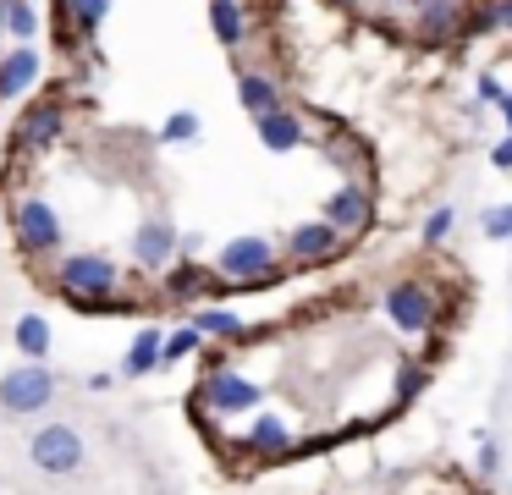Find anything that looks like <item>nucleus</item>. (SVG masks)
Returning <instances> with one entry per match:
<instances>
[{"label": "nucleus", "instance_id": "14", "mask_svg": "<svg viewBox=\"0 0 512 495\" xmlns=\"http://www.w3.org/2000/svg\"><path fill=\"white\" fill-rule=\"evenodd\" d=\"M160 358H166V330H160V325H144L133 341H127V352H122V369H116V374H122V380H144V374L166 369Z\"/></svg>", "mask_w": 512, "mask_h": 495}, {"label": "nucleus", "instance_id": "11", "mask_svg": "<svg viewBox=\"0 0 512 495\" xmlns=\"http://www.w3.org/2000/svg\"><path fill=\"white\" fill-rule=\"evenodd\" d=\"M39 77H45L39 44H12V50H0V99H23Z\"/></svg>", "mask_w": 512, "mask_h": 495}, {"label": "nucleus", "instance_id": "15", "mask_svg": "<svg viewBox=\"0 0 512 495\" xmlns=\"http://www.w3.org/2000/svg\"><path fill=\"white\" fill-rule=\"evenodd\" d=\"M160 292H166L171 303H188V297H204V292H232V281H215L204 264L177 259V270H166V286H160Z\"/></svg>", "mask_w": 512, "mask_h": 495}, {"label": "nucleus", "instance_id": "17", "mask_svg": "<svg viewBox=\"0 0 512 495\" xmlns=\"http://www.w3.org/2000/svg\"><path fill=\"white\" fill-rule=\"evenodd\" d=\"M12 341L23 352V363H50V347H56V330H50L45 314H23L12 325Z\"/></svg>", "mask_w": 512, "mask_h": 495}, {"label": "nucleus", "instance_id": "35", "mask_svg": "<svg viewBox=\"0 0 512 495\" xmlns=\"http://www.w3.org/2000/svg\"><path fill=\"white\" fill-rule=\"evenodd\" d=\"M331 6H342V11H347V6H358V0H331Z\"/></svg>", "mask_w": 512, "mask_h": 495}, {"label": "nucleus", "instance_id": "21", "mask_svg": "<svg viewBox=\"0 0 512 495\" xmlns=\"http://www.w3.org/2000/svg\"><path fill=\"white\" fill-rule=\"evenodd\" d=\"M45 17H39V0H6V39L12 44H39Z\"/></svg>", "mask_w": 512, "mask_h": 495}, {"label": "nucleus", "instance_id": "10", "mask_svg": "<svg viewBox=\"0 0 512 495\" xmlns=\"http://www.w3.org/2000/svg\"><path fill=\"white\" fill-rule=\"evenodd\" d=\"M237 451L243 457H265V462H281V457H292V424L281 413H254L248 418V429H243V440H237Z\"/></svg>", "mask_w": 512, "mask_h": 495}, {"label": "nucleus", "instance_id": "22", "mask_svg": "<svg viewBox=\"0 0 512 495\" xmlns=\"http://www.w3.org/2000/svg\"><path fill=\"white\" fill-rule=\"evenodd\" d=\"M446 33H463V17H457L452 0H430V6H419V39L435 44V39H446Z\"/></svg>", "mask_w": 512, "mask_h": 495}, {"label": "nucleus", "instance_id": "1", "mask_svg": "<svg viewBox=\"0 0 512 495\" xmlns=\"http://www.w3.org/2000/svg\"><path fill=\"white\" fill-rule=\"evenodd\" d=\"M50 281H56V292L67 297L72 308H83V303H94V297L122 292V264H116L111 253H100V248L61 253L56 270H50Z\"/></svg>", "mask_w": 512, "mask_h": 495}, {"label": "nucleus", "instance_id": "31", "mask_svg": "<svg viewBox=\"0 0 512 495\" xmlns=\"http://www.w3.org/2000/svg\"><path fill=\"white\" fill-rule=\"evenodd\" d=\"M496 468H501V451L485 446V451H479V473H496Z\"/></svg>", "mask_w": 512, "mask_h": 495}, {"label": "nucleus", "instance_id": "12", "mask_svg": "<svg viewBox=\"0 0 512 495\" xmlns=\"http://www.w3.org/2000/svg\"><path fill=\"white\" fill-rule=\"evenodd\" d=\"M336 248H342V231H336L325 215L320 220H303V226L287 231V259L292 264H325Z\"/></svg>", "mask_w": 512, "mask_h": 495}, {"label": "nucleus", "instance_id": "16", "mask_svg": "<svg viewBox=\"0 0 512 495\" xmlns=\"http://www.w3.org/2000/svg\"><path fill=\"white\" fill-rule=\"evenodd\" d=\"M254 132H259V143H265L270 154H292V149H303V121L292 116L287 105L270 110V116H254Z\"/></svg>", "mask_w": 512, "mask_h": 495}, {"label": "nucleus", "instance_id": "2", "mask_svg": "<svg viewBox=\"0 0 512 495\" xmlns=\"http://www.w3.org/2000/svg\"><path fill=\"white\" fill-rule=\"evenodd\" d=\"M56 391H61V374L50 369V363H17V369L0 374V407L12 418L45 413V407L56 402Z\"/></svg>", "mask_w": 512, "mask_h": 495}, {"label": "nucleus", "instance_id": "20", "mask_svg": "<svg viewBox=\"0 0 512 495\" xmlns=\"http://www.w3.org/2000/svg\"><path fill=\"white\" fill-rule=\"evenodd\" d=\"M193 325H199L204 341H221V347H232V341L248 336L243 314H232V308H199V314H193Z\"/></svg>", "mask_w": 512, "mask_h": 495}, {"label": "nucleus", "instance_id": "19", "mask_svg": "<svg viewBox=\"0 0 512 495\" xmlns=\"http://www.w3.org/2000/svg\"><path fill=\"white\" fill-rule=\"evenodd\" d=\"M210 33L226 44V50H237V44L248 39V11H243V0H210Z\"/></svg>", "mask_w": 512, "mask_h": 495}, {"label": "nucleus", "instance_id": "27", "mask_svg": "<svg viewBox=\"0 0 512 495\" xmlns=\"http://www.w3.org/2000/svg\"><path fill=\"white\" fill-rule=\"evenodd\" d=\"M479 231H485V237H496V242H512V204H496V209H485V220H479Z\"/></svg>", "mask_w": 512, "mask_h": 495}, {"label": "nucleus", "instance_id": "23", "mask_svg": "<svg viewBox=\"0 0 512 495\" xmlns=\"http://www.w3.org/2000/svg\"><path fill=\"white\" fill-rule=\"evenodd\" d=\"M61 17H67L83 39H94V33L105 28V17H111V0H61Z\"/></svg>", "mask_w": 512, "mask_h": 495}, {"label": "nucleus", "instance_id": "30", "mask_svg": "<svg viewBox=\"0 0 512 495\" xmlns=\"http://www.w3.org/2000/svg\"><path fill=\"white\" fill-rule=\"evenodd\" d=\"M501 94H507V88H501V83H496V77H479V99H490V105H496V99H501Z\"/></svg>", "mask_w": 512, "mask_h": 495}, {"label": "nucleus", "instance_id": "13", "mask_svg": "<svg viewBox=\"0 0 512 495\" xmlns=\"http://www.w3.org/2000/svg\"><path fill=\"white\" fill-rule=\"evenodd\" d=\"M369 215H375V193H369L364 182H342L331 198H325V220H331L336 231L369 226Z\"/></svg>", "mask_w": 512, "mask_h": 495}, {"label": "nucleus", "instance_id": "18", "mask_svg": "<svg viewBox=\"0 0 512 495\" xmlns=\"http://www.w3.org/2000/svg\"><path fill=\"white\" fill-rule=\"evenodd\" d=\"M237 105L248 116H270V110H281V83L265 72H237Z\"/></svg>", "mask_w": 512, "mask_h": 495}, {"label": "nucleus", "instance_id": "26", "mask_svg": "<svg viewBox=\"0 0 512 495\" xmlns=\"http://www.w3.org/2000/svg\"><path fill=\"white\" fill-rule=\"evenodd\" d=\"M452 220H457V209H452V204L430 209V220H424V231H419V237L435 248V242H446V237H452Z\"/></svg>", "mask_w": 512, "mask_h": 495}, {"label": "nucleus", "instance_id": "6", "mask_svg": "<svg viewBox=\"0 0 512 495\" xmlns=\"http://www.w3.org/2000/svg\"><path fill=\"white\" fill-rule=\"evenodd\" d=\"M12 237H17V248H23L28 259H50V253H61L67 231H61L56 204H45V198H23V204L12 209Z\"/></svg>", "mask_w": 512, "mask_h": 495}, {"label": "nucleus", "instance_id": "9", "mask_svg": "<svg viewBox=\"0 0 512 495\" xmlns=\"http://www.w3.org/2000/svg\"><path fill=\"white\" fill-rule=\"evenodd\" d=\"M177 237L182 231L171 226V220H138L133 226V237H127V248H133V264L138 270H171L177 264Z\"/></svg>", "mask_w": 512, "mask_h": 495}, {"label": "nucleus", "instance_id": "7", "mask_svg": "<svg viewBox=\"0 0 512 495\" xmlns=\"http://www.w3.org/2000/svg\"><path fill=\"white\" fill-rule=\"evenodd\" d=\"M61 132H67V99L50 94V99H34V105L17 116L12 127V154H39V149H56Z\"/></svg>", "mask_w": 512, "mask_h": 495}, {"label": "nucleus", "instance_id": "24", "mask_svg": "<svg viewBox=\"0 0 512 495\" xmlns=\"http://www.w3.org/2000/svg\"><path fill=\"white\" fill-rule=\"evenodd\" d=\"M193 352H204V336H199V325H177V330H166V358L160 363H182V358H193Z\"/></svg>", "mask_w": 512, "mask_h": 495}, {"label": "nucleus", "instance_id": "34", "mask_svg": "<svg viewBox=\"0 0 512 495\" xmlns=\"http://www.w3.org/2000/svg\"><path fill=\"white\" fill-rule=\"evenodd\" d=\"M402 6H413V11H419V6H430V0H402Z\"/></svg>", "mask_w": 512, "mask_h": 495}, {"label": "nucleus", "instance_id": "28", "mask_svg": "<svg viewBox=\"0 0 512 495\" xmlns=\"http://www.w3.org/2000/svg\"><path fill=\"white\" fill-rule=\"evenodd\" d=\"M199 253H204V237H199V231H182V237H177V259H199Z\"/></svg>", "mask_w": 512, "mask_h": 495}, {"label": "nucleus", "instance_id": "5", "mask_svg": "<svg viewBox=\"0 0 512 495\" xmlns=\"http://www.w3.org/2000/svg\"><path fill=\"white\" fill-rule=\"evenodd\" d=\"M28 462H34L39 473L67 479V473H78L83 462H89V446H83V435L72 424H39L34 435H28Z\"/></svg>", "mask_w": 512, "mask_h": 495}, {"label": "nucleus", "instance_id": "33", "mask_svg": "<svg viewBox=\"0 0 512 495\" xmlns=\"http://www.w3.org/2000/svg\"><path fill=\"white\" fill-rule=\"evenodd\" d=\"M0 33H6V0H0Z\"/></svg>", "mask_w": 512, "mask_h": 495}, {"label": "nucleus", "instance_id": "3", "mask_svg": "<svg viewBox=\"0 0 512 495\" xmlns=\"http://www.w3.org/2000/svg\"><path fill=\"white\" fill-rule=\"evenodd\" d=\"M215 275H226L232 286H270L276 281V242L248 231V237H232L221 253H215Z\"/></svg>", "mask_w": 512, "mask_h": 495}, {"label": "nucleus", "instance_id": "25", "mask_svg": "<svg viewBox=\"0 0 512 495\" xmlns=\"http://www.w3.org/2000/svg\"><path fill=\"white\" fill-rule=\"evenodd\" d=\"M193 138H199V116L193 110H171L160 121V143H193Z\"/></svg>", "mask_w": 512, "mask_h": 495}, {"label": "nucleus", "instance_id": "32", "mask_svg": "<svg viewBox=\"0 0 512 495\" xmlns=\"http://www.w3.org/2000/svg\"><path fill=\"white\" fill-rule=\"evenodd\" d=\"M496 110H501V121H507V132H512V94H501V99H496Z\"/></svg>", "mask_w": 512, "mask_h": 495}, {"label": "nucleus", "instance_id": "8", "mask_svg": "<svg viewBox=\"0 0 512 495\" xmlns=\"http://www.w3.org/2000/svg\"><path fill=\"white\" fill-rule=\"evenodd\" d=\"M386 319L402 330V336H424L435 330V297L424 281H391L386 286Z\"/></svg>", "mask_w": 512, "mask_h": 495}, {"label": "nucleus", "instance_id": "29", "mask_svg": "<svg viewBox=\"0 0 512 495\" xmlns=\"http://www.w3.org/2000/svg\"><path fill=\"white\" fill-rule=\"evenodd\" d=\"M490 165H496V171H512V132L496 143V149H490Z\"/></svg>", "mask_w": 512, "mask_h": 495}, {"label": "nucleus", "instance_id": "4", "mask_svg": "<svg viewBox=\"0 0 512 495\" xmlns=\"http://www.w3.org/2000/svg\"><path fill=\"white\" fill-rule=\"evenodd\" d=\"M259 402H265V391L237 369L204 374L199 391H193V413H210V418H243V413H254Z\"/></svg>", "mask_w": 512, "mask_h": 495}]
</instances>
